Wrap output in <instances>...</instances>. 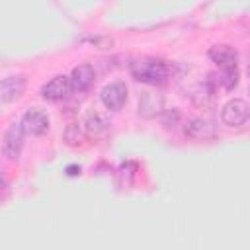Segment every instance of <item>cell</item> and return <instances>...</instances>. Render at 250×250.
Returning <instances> with one entry per match:
<instances>
[{"label": "cell", "instance_id": "6da1fadb", "mask_svg": "<svg viewBox=\"0 0 250 250\" xmlns=\"http://www.w3.org/2000/svg\"><path fill=\"white\" fill-rule=\"evenodd\" d=\"M131 74L135 80L160 86L166 84L172 76V64L162 59H141L131 64Z\"/></svg>", "mask_w": 250, "mask_h": 250}, {"label": "cell", "instance_id": "7a4b0ae2", "mask_svg": "<svg viewBox=\"0 0 250 250\" xmlns=\"http://www.w3.org/2000/svg\"><path fill=\"white\" fill-rule=\"evenodd\" d=\"M20 125H21L23 133H27V135H31V137H41V135H45V133L49 131L51 119H49L47 111H43L41 107H29V109L23 113Z\"/></svg>", "mask_w": 250, "mask_h": 250}, {"label": "cell", "instance_id": "3957f363", "mask_svg": "<svg viewBox=\"0 0 250 250\" xmlns=\"http://www.w3.org/2000/svg\"><path fill=\"white\" fill-rule=\"evenodd\" d=\"M248 115H250V107L240 98L229 100L221 107V121L227 127H240V125H244L248 121Z\"/></svg>", "mask_w": 250, "mask_h": 250}, {"label": "cell", "instance_id": "277c9868", "mask_svg": "<svg viewBox=\"0 0 250 250\" xmlns=\"http://www.w3.org/2000/svg\"><path fill=\"white\" fill-rule=\"evenodd\" d=\"M23 129L20 123H14L8 127L4 139H2V152L8 160H18L23 148Z\"/></svg>", "mask_w": 250, "mask_h": 250}, {"label": "cell", "instance_id": "5b68a950", "mask_svg": "<svg viewBox=\"0 0 250 250\" xmlns=\"http://www.w3.org/2000/svg\"><path fill=\"white\" fill-rule=\"evenodd\" d=\"M100 98H102V104L105 105V109L119 111L127 102V86L123 82H111L102 88Z\"/></svg>", "mask_w": 250, "mask_h": 250}, {"label": "cell", "instance_id": "8992f818", "mask_svg": "<svg viewBox=\"0 0 250 250\" xmlns=\"http://www.w3.org/2000/svg\"><path fill=\"white\" fill-rule=\"evenodd\" d=\"M70 78L64 74H57L55 78H51L47 84H43L41 88V96L49 102H61L70 94Z\"/></svg>", "mask_w": 250, "mask_h": 250}, {"label": "cell", "instance_id": "52a82bcc", "mask_svg": "<svg viewBox=\"0 0 250 250\" xmlns=\"http://www.w3.org/2000/svg\"><path fill=\"white\" fill-rule=\"evenodd\" d=\"M25 76H6L0 80V104L16 102L25 92Z\"/></svg>", "mask_w": 250, "mask_h": 250}, {"label": "cell", "instance_id": "ba28073f", "mask_svg": "<svg viewBox=\"0 0 250 250\" xmlns=\"http://www.w3.org/2000/svg\"><path fill=\"white\" fill-rule=\"evenodd\" d=\"M68 78H70V88H72L74 92H88V90L94 86L96 72H94L92 64L84 62V64L74 66Z\"/></svg>", "mask_w": 250, "mask_h": 250}, {"label": "cell", "instance_id": "9c48e42d", "mask_svg": "<svg viewBox=\"0 0 250 250\" xmlns=\"http://www.w3.org/2000/svg\"><path fill=\"white\" fill-rule=\"evenodd\" d=\"M209 59L219 64L223 70L238 66V51L230 45H215L209 49Z\"/></svg>", "mask_w": 250, "mask_h": 250}, {"label": "cell", "instance_id": "30bf717a", "mask_svg": "<svg viewBox=\"0 0 250 250\" xmlns=\"http://www.w3.org/2000/svg\"><path fill=\"white\" fill-rule=\"evenodd\" d=\"M164 107V98L156 92H145L139 100V115L143 117H154Z\"/></svg>", "mask_w": 250, "mask_h": 250}, {"label": "cell", "instance_id": "8fae6325", "mask_svg": "<svg viewBox=\"0 0 250 250\" xmlns=\"http://www.w3.org/2000/svg\"><path fill=\"white\" fill-rule=\"evenodd\" d=\"M184 133L189 139H207L213 135V125L203 117H193L184 125Z\"/></svg>", "mask_w": 250, "mask_h": 250}, {"label": "cell", "instance_id": "7c38bea8", "mask_svg": "<svg viewBox=\"0 0 250 250\" xmlns=\"http://www.w3.org/2000/svg\"><path fill=\"white\" fill-rule=\"evenodd\" d=\"M84 127L90 135H102L109 129V119L102 113V111H96V109H90L86 115H84Z\"/></svg>", "mask_w": 250, "mask_h": 250}, {"label": "cell", "instance_id": "4fadbf2b", "mask_svg": "<svg viewBox=\"0 0 250 250\" xmlns=\"http://www.w3.org/2000/svg\"><path fill=\"white\" fill-rule=\"evenodd\" d=\"M82 139H84V135H82V129L78 127V123L66 125V129H64V141H66V145L76 146V145L82 143Z\"/></svg>", "mask_w": 250, "mask_h": 250}, {"label": "cell", "instance_id": "5bb4252c", "mask_svg": "<svg viewBox=\"0 0 250 250\" xmlns=\"http://www.w3.org/2000/svg\"><path fill=\"white\" fill-rule=\"evenodd\" d=\"M221 84H223L227 90L234 88V86L238 84V66H236V68H227L225 74L221 76Z\"/></svg>", "mask_w": 250, "mask_h": 250}, {"label": "cell", "instance_id": "9a60e30c", "mask_svg": "<svg viewBox=\"0 0 250 250\" xmlns=\"http://www.w3.org/2000/svg\"><path fill=\"white\" fill-rule=\"evenodd\" d=\"M92 43L94 45H98V49H109L111 47V39H107V37H92Z\"/></svg>", "mask_w": 250, "mask_h": 250}, {"label": "cell", "instance_id": "2e32d148", "mask_svg": "<svg viewBox=\"0 0 250 250\" xmlns=\"http://www.w3.org/2000/svg\"><path fill=\"white\" fill-rule=\"evenodd\" d=\"M64 172H66V176H80L82 168H80L78 164H68V166L64 168Z\"/></svg>", "mask_w": 250, "mask_h": 250}, {"label": "cell", "instance_id": "e0dca14e", "mask_svg": "<svg viewBox=\"0 0 250 250\" xmlns=\"http://www.w3.org/2000/svg\"><path fill=\"white\" fill-rule=\"evenodd\" d=\"M180 117H182L180 111H178V109H172V113L168 111V115H166V123H168V121H174V123H176V121H180Z\"/></svg>", "mask_w": 250, "mask_h": 250}, {"label": "cell", "instance_id": "ac0fdd59", "mask_svg": "<svg viewBox=\"0 0 250 250\" xmlns=\"http://www.w3.org/2000/svg\"><path fill=\"white\" fill-rule=\"evenodd\" d=\"M6 189H8V180L4 174H0V197L6 193Z\"/></svg>", "mask_w": 250, "mask_h": 250}]
</instances>
